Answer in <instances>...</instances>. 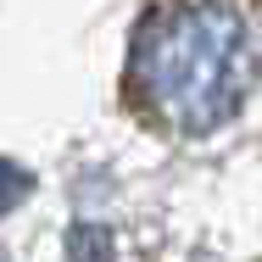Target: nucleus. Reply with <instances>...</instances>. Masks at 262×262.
Returning <instances> with one entry per match:
<instances>
[{
	"instance_id": "nucleus-1",
	"label": "nucleus",
	"mask_w": 262,
	"mask_h": 262,
	"mask_svg": "<svg viewBox=\"0 0 262 262\" xmlns=\"http://www.w3.org/2000/svg\"><path fill=\"white\" fill-rule=\"evenodd\" d=\"M145 73H151V95L173 123L207 128L229 117L246 90V73H251L246 28L223 11H190L162 28V45L151 51Z\"/></svg>"
}]
</instances>
